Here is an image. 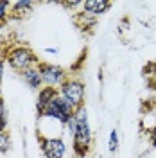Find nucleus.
<instances>
[{"label":"nucleus","instance_id":"f257e3e1","mask_svg":"<svg viewBox=\"0 0 156 158\" xmlns=\"http://www.w3.org/2000/svg\"><path fill=\"white\" fill-rule=\"evenodd\" d=\"M74 117H76V131H74V137H72V151H74L76 158H84L90 151L92 140H93L86 108L83 106V108L76 110Z\"/></svg>","mask_w":156,"mask_h":158},{"label":"nucleus","instance_id":"f03ea898","mask_svg":"<svg viewBox=\"0 0 156 158\" xmlns=\"http://www.w3.org/2000/svg\"><path fill=\"white\" fill-rule=\"evenodd\" d=\"M4 59H6V65H9L18 74H22L23 70L31 69V67H36L39 63V58L36 56V52L29 45H22V43L9 45L7 50L4 52Z\"/></svg>","mask_w":156,"mask_h":158},{"label":"nucleus","instance_id":"7ed1b4c3","mask_svg":"<svg viewBox=\"0 0 156 158\" xmlns=\"http://www.w3.org/2000/svg\"><path fill=\"white\" fill-rule=\"evenodd\" d=\"M74 113H76V108L65 97L58 95L52 102H49L43 108V111L38 115V120H41V118H52V120H58L59 124L65 126L70 118L74 117Z\"/></svg>","mask_w":156,"mask_h":158},{"label":"nucleus","instance_id":"20e7f679","mask_svg":"<svg viewBox=\"0 0 156 158\" xmlns=\"http://www.w3.org/2000/svg\"><path fill=\"white\" fill-rule=\"evenodd\" d=\"M58 92H59V95L67 99L76 110L84 106V92H86V86H84V83L79 77L70 76V77L58 88Z\"/></svg>","mask_w":156,"mask_h":158},{"label":"nucleus","instance_id":"39448f33","mask_svg":"<svg viewBox=\"0 0 156 158\" xmlns=\"http://www.w3.org/2000/svg\"><path fill=\"white\" fill-rule=\"evenodd\" d=\"M38 70H39V74H41V79H43V86L59 88L70 77L67 69H63L61 65H56V63H49V61H39Z\"/></svg>","mask_w":156,"mask_h":158},{"label":"nucleus","instance_id":"423d86ee","mask_svg":"<svg viewBox=\"0 0 156 158\" xmlns=\"http://www.w3.org/2000/svg\"><path fill=\"white\" fill-rule=\"evenodd\" d=\"M39 149L47 158H65V155H67V144L61 137H41Z\"/></svg>","mask_w":156,"mask_h":158},{"label":"nucleus","instance_id":"0eeeda50","mask_svg":"<svg viewBox=\"0 0 156 158\" xmlns=\"http://www.w3.org/2000/svg\"><path fill=\"white\" fill-rule=\"evenodd\" d=\"M111 9V2L109 0H84L83 2V13H86L90 16L97 18L101 15H104Z\"/></svg>","mask_w":156,"mask_h":158},{"label":"nucleus","instance_id":"6e6552de","mask_svg":"<svg viewBox=\"0 0 156 158\" xmlns=\"http://www.w3.org/2000/svg\"><path fill=\"white\" fill-rule=\"evenodd\" d=\"M34 2L31 0H14L11 4V20H23L31 16V13L34 11Z\"/></svg>","mask_w":156,"mask_h":158},{"label":"nucleus","instance_id":"1a4fd4ad","mask_svg":"<svg viewBox=\"0 0 156 158\" xmlns=\"http://www.w3.org/2000/svg\"><path fill=\"white\" fill-rule=\"evenodd\" d=\"M59 95L58 88H54V86H41V88L38 90V97H36V113H41L43 111V108L49 104V102H52L54 99Z\"/></svg>","mask_w":156,"mask_h":158},{"label":"nucleus","instance_id":"9d476101","mask_svg":"<svg viewBox=\"0 0 156 158\" xmlns=\"http://www.w3.org/2000/svg\"><path fill=\"white\" fill-rule=\"evenodd\" d=\"M20 77H22V81H23L31 90H39L43 86V79H41V74H39V70H38V65L23 70V72L20 74Z\"/></svg>","mask_w":156,"mask_h":158},{"label":"nucleus","instance_id":"9b49d317","mask_svg":"<svg viewBox=\"0 0 156 158\" xmlns=\"http://www.w3.org/2000/svg\"><path fill=\"white\" fill-rule=\"evenodd\" d=\"M11 4L7 0H0V27L7 23V20L11 18Z\"/></svg>","mask_w":156,"mask_h":158},{"label":"nucleus","instance_id":"f8f14e48","mask_svg":"<svg viewBox=\"0 0 156 158\" xmlns=\"http://www.w3.org/2000/svg\"><path fill=\"white\" fill-rule=\"evenodd\" d=\"M11 148H13V142H11V135L9 131H0V155H6L9 153Z\"/></svg>","mask_w":156,"mask_h":158},{"label":"nucleus","instance_id":"ddd939ff","mask_svg":"<svg viewBox=\"0 0 156 158\" xmlns=\"http://www.w3.org/2000/svg\"><path fill=\"white\" fill-rule=\"evenodd\" d=\"M118 146H120V140H118V131L115 128L109 131V137H108V149L111 155H115L118 151Z\"/></svg>","mask_w":156,"mask_h":158},{"label":"nucleus","instance_id":"4468645a","mask_svg":"<svg viewBox=\"0 0 156 158\" xmlns=\"http://www.w3.org/2000/svg\"><path fill=\"white\" fill-rule=\"evenodd\" d=\"M9 124V115H7V106H6V101L0 97V131H6Z\"/></svg>","mask_w":156,"mask_h":158},{"label":"nucleus","instance_id":"2eb2a0df","mask_svg":"<svg viewBox=\"0 0 156 158\" xmlns=\"http://www.w3.org/2000/svg\"><path fill=\"white\" fill-rule=\"evenodd\" d=\"M83 2L84 0H70V2H59L63 7H67V9H76V7H81L83 9Z\"/></svg>","mask_w":156,"mask_h":158},{"label":"nucleus","instance_id":"dca6fc26","mask_svg":"<svg viewBox=\"0 0 156 158\" xmlns=\"http://www.w3.org/2000/svg\"><path fill=\"white\" fill-rule=\"evenodd\" d=\"M65 128H67V133H68L70 137H74V131H76V117L70 118L68 122L65 124Z\"/></svg>","mask_w":156,"mask_h":158},{"label":"nucleus","instance_id":"f3484780","mask_svg":"<svg viewBox=\"0 0 156 158\" xmlns=\"http://www.w3.org/2000/svg\"><path fill=\"white\" fill-rule=\"evenodd\" d=\"M147 135H149V144H151V148H156V124L149 129Z\"/></svg>","mask_w":156,"mask_h":158},{"label":"nucleus","instance_id":"a211bd4d","mask_svg":"<svg viewBox=\"0 0 156 158\" xmlns=\"http://www.w3.org/2000/svg\"><path fill=\"white\" fill-rule=\"evenodd\" d=\"M4 72H6V59L0 58V85H2V79H4Z\"/></svg>","mask_w":156,"mask_h":158},{"label":"nucleus","instance_id":"6ab92c4d","mask_svg":"<svg viewBox=\"0 0 156 158\" xmlns=\"http://www.w3.org/2000/svg\"><path fill=\"white\" fill-rule=\"evenodd\" d=\"M45 52H47V54H59V49L58 47H47Z\"/></svg>","mask_w":156,"mask_h":158}]
</instances>
